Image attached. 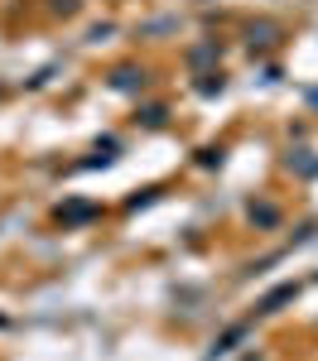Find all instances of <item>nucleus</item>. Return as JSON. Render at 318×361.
<instances>
[{
  "instance_id": "obj_2",
  "label": "nucleus",
  "mask_w": 318,
  "mask_h": 361,
  "mask_svg": "<svg viewBox=\"0 0 318 361\" xmlns=\"http://www.w3.org/2000/svg\"><path fill=\"white\" fill-rule=\"evenodd\" d=\"M294 294H299V284H280L275 294H265V299H260V313H275V308H280V304H289Z\"/></svg>"
},
{
  "instance_id": "obj_3",
  "label": "nucleus",
  "mask_w": 318,
  "mask_h": 361,
  "mask_svg": "<svg viewBox=\"0 0 318 361\" xmlns=\"http://www.w3.org/2000/svg\"><path fill=\"white\" fill-rule=\"evenodd\" d=\"M58 217L63 222H87V217H97V202H68V207H58Z\"/></svg>"
},
{
  "instance_id": "obj_10",
  "label": "nucleus",
  "mask_w": 318,
  "mask_h": 361,
  "mask_svg": "<svg viewBox=\"0 0 318 361\" xmlns=\"http://www.w3.org/2000/svg\"><path fill=\"white\" fill-rule=\"evenodd\" d=\"M314 102H318V92H314Z\"/></svg>"
},
{
  "instance_id": "obj_9",
  "label": "nucleus",
  "mask_w": 318,
  "mask_h": 361,
  "mask_svg": "<svg viewBox=\"0 0 318 361\" xmlns=\"http://www.w3.org/2000/svg\"><path fill=\"white\" fill-rule=\"evenodd\" d=\"M207 58H217V49H212V44H202V49H193V63H207Z\"/></svg>"
},
{
  "instance_id": "obj_4",
  "label": "nucleus",
  "mask_w": 318,
  "mask_h": 361,
  "mask_svg": "<svg viewBox=\"0 0 318 361\" xmlns=\"http://www.w3.org/2000/svg\"><path fill=\"white\" fill-rule=\"evenodd\" d=\"M275 44V25H251V49H270Z\"/></svg>"
},
{
  "instance_id": "obj_7",
  "label": "nucleus",
  "mask_w": 318,
  "mask_h": 361,
  "mask_svg": "<svg viewBox=\"0 0 318 361\" xmlns=\"http://www.w3.org/2000/svg\"><path fill=\"white\" fill-rule=\"evenodd\" d=\"M140 121H145V126H164V106H145Z\"/></svg>"
},
{
  "instance_id": "obj_6",
  "label": "nucleus",
  "mask_w": 318,
  "mask_h": 361,
  "mask_svg": "<svg viewBox=\"0 0 318 361\" xmlns=\"http://www.w3.org/2000/svg\"><path fill=\"white\" fill-rule=\"evenodd\" d=\"M198 92H202V97H212V92H222V78H217V73H207V78L198 82Z\"/></svg>"
},
{
  "instance_id": "obj_1",
  "label": "nucleus",
  "mask_w": 318,
  "mask_h": 361,
  "mask_svg": "<svg viewBox=\"0 0 318 361\" xmlns=\"http://www.w3.org/2000/svg\"><path fill=\"white\" fill-rule=\"evenodd\" d=\"M111 87H116V92H140V87H145V73L126 63V68H116V73H111Z\"/></svg>"
},
{
  "instance_id": "obj_8",
  "label": "nucleus",
  "mask_w": 318,
  "mask_h": 361,
  "mask_svg": "<svg viewBox=\"0 0 318 361\" xmlns=\"http://www.w3.org/2000/svg\"><path fill=\"white\" fill-rule=\"evenodd\" d=\"M78 5H82V0H54L58 15H78Z\"/></svg>"
},
{
  "instance_id": "obj_5",
  "label": "nucleus",
  "mask_w": 318,
  "mask_h": 361,
  "mask_svg": "<svg viewBox=\"0 0 318 361\" xmlns=\"http://www.w3.org/2000/svg\"><path fill=\"white\" fill-rule=\"evenodd\" d=\"M251 217H256L260 226H275V222H280V212H275L270 202H260V207H251Z\"/></svg>"
}]
</instances>
